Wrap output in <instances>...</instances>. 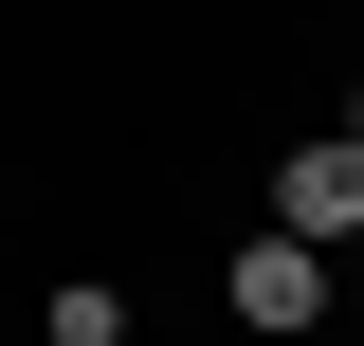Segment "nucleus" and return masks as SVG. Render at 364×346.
<instances>
[{"mask_svg": "<svg viewBox=\"0 0 364 346\" xmlns=\"http://www.w3.org/2000/svg\"><path fill=\"white\" fill-rule=\"evenodd\" d=\"M273 237H291V256H346L364 237V146H291V164H273Z\"/></svg>", "mask_w": 364, "mask_h": 346, "instance_id": "1", "label": "nucleus"}, {"mask_svg": "<svg viewBox=\"0 0 364 346\" xmlns=\"http://www.w3.org/2000/svg\"><path fill=\"white\" fill-rule=\"evenodd\" d=\"M237 328H328V256L255 237V256H237Z\"/></svg>", "mask_w": 364, "mask_h": 346, "instance_id": "2", "label": "nucleus"}, {"mask_svg": "<svg viewBox=\"0 0 364 346\" xmlns=\"http://www.w3.org/2000/svg\"><path fill=\"white\" fill-rule=\"evenodd\" d=\"M37 346H128V292H109V273H73V292H37Z\"/></svg>", "mask_w": 364, "mask_h": 346, "instance_id": "3", "label": "nucleus"}, {"mask_svg": "<svg viewBox=\"0 0 364 346\" xmlns=\"http://www.w3.org/2000/svg\"><path fill=\"white\" fill-rule=\"evenodd\" d=\"M346 146H364V110H346Z\"/></svg>", "mask_w": 364, "mask_h": 346, "instance_id": "4", "label": "nucleus"}]
</instances>
